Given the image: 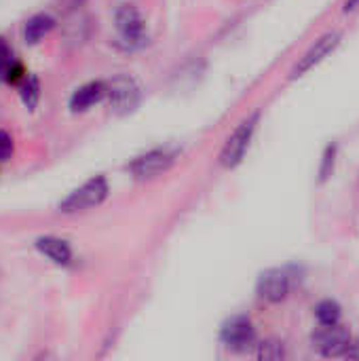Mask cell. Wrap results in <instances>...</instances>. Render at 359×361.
Here are the masks:
<instances>
[{"label": "cell", "instance_id": "15", "mask_svg": "<svg viewBox=\"0 0 359 361\" xmlns=\"http://www.w3.org/2000/svg\"><path fill=\"white\" fill-rule=\"evenodd\" d=\"M256 357L264 361H279L286 357V347L277 338H267L256 345Z\"/></svg>", "mask_w": 359, "mask_h": 361}, {"label": "cell", "instance_id": "2", "mask_svg": "<svg viewBox=\"0 0 359 361\" xmlns=\"http://www.w3.org/2000/svg\"><path fill=\"white\" fill-rule=\"evenodd\" d=\"M258 123H260V112H252L245 121H241L237 125V129L229 135V140L224 142V146L220 150V157H218L220 167L235 169L243 163V159L252 146L254 133L258 129Z\"/></svg>", "mask_w": 359, "mask_h": 361}, {"label": "cell", "instance_id": "14", "mask_svg": "<svg viewBox=\"0 0 359 361\" xmlns=\"http://www.w3.org/2000/svg\"><path fill=\"white\" fill-rule=\"evenodd\" d=\"M21 102L28 110H34L40 102V80L36 76H25L19 87Z\"/></svg>", "mask_w": 359, "mask_h": 361}, {"label": "cell", "instance_id": "5", "mask_svg": "<svg viewBox=\"0 0 359 361\" xmlns=\"http://www.w3.org/2000/svg\"><path fill=\"white\" fill-rule=\"evenodd\" d=\"M341 40H343V32H341V30H328L326 34H322V36L307 49V53L298 59V63L292 68L290 78L294 80V78H300V76H305L307 72H311L315 66H320L328 55H332V53L339 49Z\"/></svg>", "mask_w": 359, "mask_h": 361}, {"label": "cell", "instance_id": "4", "mask_svg": "<svg viewBox=\"0 0 359 361\" xmlns=\"http://www.w3.org/2000/svg\"><path fill=\"white\" fill-rule=\"evenodd\" d=\"M108 192H110L108 180L104 176H95L91 180H87L83 186L74 188L59 203V212L61 214H78V212L93 209V207L102 205L108 199Z\"/></svg>", "mask_w": 359, "mask_h": 361}, {"label": "cell", "instance_id": "12", "mask_svg": "<svg viewBox=\"0 0 359 361\" xmlns=\"http://www.w3.org/2000/svg\"><path fill=\"white\" fill-rule=\"evenodd\" d=\"M55 17L49 13H36L32 15L25 25H23V40L28 44H38L47 34H51V30L55 27Z\"/></svg>", "mask_w": 359, "mask_h": 361}, {"label": "cell", "instance_id": "16", "mask_svg": "<svg viewBox=\"0 0 359 361\" xmlns=\"http://www.w3.org/2000/svg\"><path fill=\"white\" fill-rule=\"evenodd\" d=\"M336 152H339V146L336 144H330L326 146L324 150V157H322V165H320V182H326L332 173H334V165H336Z\"/></svg>", "mask_w": 359, "mask_h": 361}, {"label": "cell", "instance_id": "7", "mask_svg": "<svg viewBox=\"0 0 359 361\" xmlns=\"http://www.w3.org/2000/svg\"><path fill=\"white\" fill-rule=\"evenodd\" d=\"M174 163H176V152H171L169 148H152V150L135 157L129 163V171L138 180H152V178L169 171Z\"/></svg>", "mask_w": 359, "mask_h": 361}, {"label": "cell", "instance_id": "13", "mask_svg": "<svg viewBox=\"0 0 359 361\" xmlns=\"http://www.w3.org/2000/svg\"><path fill=\"white\" fill-rule=\"evenodd\" d=\"M315 319L320 326H339L343 319V309L336 300H322L315 307Z\"/></svg>", "mask_w": 359, "mask_h": 361}, {"label": "cell", "instance_id": "18", "mask_svg": "<svg viewBox=\"0 0 359 361\" xmlns=\"http://www.w3.org/2000/svg\"><path fill=\"white\" fill-rule=\"evenodd\" d=\"M343 357H345V360H359V345H353V343H351L349 349L343 353Z\"/></svg>", "mask_w": 359, "mask_h": 361}, {"label": "cell", "instance_id": "20", "mask_svg": "<svg viewBox=\"0 0 359 361\" xmlns=\"http://www.w3.org/2000/svg\"><path fill=\"white\" fill-rule=\"evenodd\" d=\"M358 4H359V0H347V2H345V13L355 11V8H358Z\"/></svg>", "mask_w": 359, "mask_h": 361}, {"label": "cell", "instance_id": "9", "mask_svg": "<svg viewBox=\"0 0 359 361\" xmlns=\"http://www.w3.org/2000/svg\"><path fill=\"white\" fill-rule=\"evenodd\" d=\"M292 288L290 275L281 269H269L258 277L256 283V294L260 300L269 302V305H279L288 298Z\"/></svg>", "mask_w": 359, "mask_h": 361}, {"label": "cell", "instance_id": "1", "mask_svg": "<svg viewBox=\"0 0 359 361\" xmlns=\"http://www.w3.org/2000/svg\"><path fill=\"white\" fill-rule=\"evenodd\" d=\"M114 30H116V42L125 51H142L150 36L144 15L135 4H118L114 11Z\"/></svg>", "mask_w": 359, "mask_h": 361}, {"label": "cell", "instance_id": "10", "mask_svg": "<svg viewBox=\"0 0 359 361\" xmlns=\"http://www.w3.org/2000/svg\"><path fill=\"white\" fill-rule=\"evenodd\" d=\"M102 99H106V82L104 80H91V82L80 85L70 95L68 106H70L72 112H87L89 108H93Z\"/></svg>", "mask_w": 359, "mask_h": 361}, {"label": "cell", "instance_id": "17", "mask_svg": "<svg viewBox=\"0 0 359 361\" xmlns=\"http://www.w3.org/2000/svg\"><path fill=\"white\" fill-rule=\"evenodd\" d=\"M13 157V137L6 131H0V163Z\"/></svg>", "mask_w": 359, "mask_h": 361}, {"label": "cell", "instance_id": "11", "mask_svg": "<svg viewBox=\"0 0 359 361\" xmlns=\"http://www.w3.org/2000/svg\"><path fill=\"white\" fill-rule=\"evenodd\" d=\"M36 250L44 258H49L53 264H57V267H68L72 262V258H74L70 243L63 241V239H59V237H51V235L38 237L36 239Z\"/></svg>", "mask_w": 359, "mask_h": 361}, {"label": "cell", "instance_id": "19", "mask_svg": "<svg viewBox=\"0 0 359 361\" xmlns=\"http://www.w3.org/2000/svg\"><path fill=\"white\" fill-rule=\"evenodd\" d=\"M57 2H61V4H66V6H70V8H76V6H80L85 0H57Z\"/></svg>", "mask_w": 359, "mask_h": 361}, {"label": "cell", "instance_id": "6", "mask_svg": "<svg viewBox=\"0 0 359 361\" xmlns=\"http://www.w3.org/2000/svg\"><path fill=\"white\" fill-rule=\"evenodd\" d=\"M220 341L226 349H231L235 353H248L258 345L256 328L243 315H235L224 322V326L220 330Z\"/></svg>", "mask_w": 359, "mask_h": 361}, {"label": "cell", "instance_id": "8", "mask_svg": "<svg viewBox=\"0 0 359 361\" xmlns=\"http://www.w3.org/2000/svg\"><path fill=\"white\" fill-rule=\"evenodd\" d=\"M313 349L324 357H343V353L351 345V334L339 324V326H320L311 334Z\"/></svg>", "mask_w": 359, "mask_h": 361}, {"label": "cell", "instance_id": "3", "mask_svg": "<svg viewBox=\"0 0 359 361\" xmlns=\"http://www.w3.org/2000/svg\"><path fill=\"white\" fill-rule=\"evenodd\" d=\"M106 99L114 114H131L142 102V87L129 74H116L106 82Z\"/></svg>", "mask_w": 359, "mask_h": 361}]
</instances>
